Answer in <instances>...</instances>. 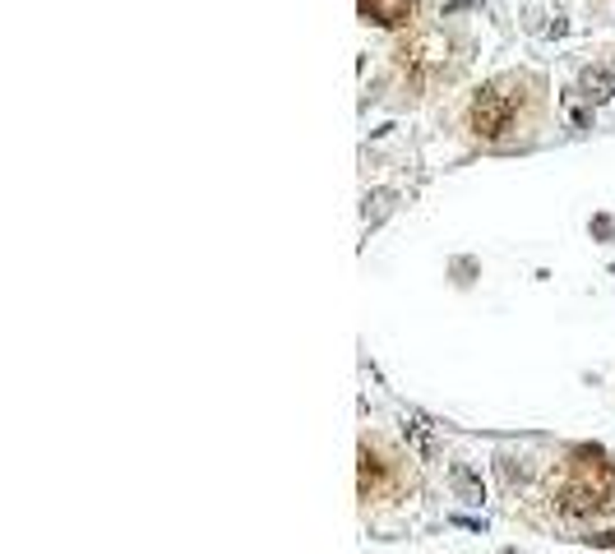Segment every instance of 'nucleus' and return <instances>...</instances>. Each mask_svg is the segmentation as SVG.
Instances as JSON below:
<instances>
[{"label":"nucleus","mask_w":615,"mask_h":554,"mask_svg":"<svg viewBox=\"0 0 615 554\" xmlns=\"http://www.w3.org/2000/svg\"><path fill=\"white\" fill-rule=\"evenodd\" d=\"M398 55H403V70H408V74H425V70H440V65H444L449 42H444L440 33H421V38H412Z\"/></svg>","instance_id":"7ed1b4c3"},{"label":"nucleus","mask_w":615,"mask_h":554,"mask_svg":"<svg viewBox=\"0 0 615 554\" xmlns=\"http://www.w3.org/2000/svg\"><path fill=\"white\" fill-rule=\"evenodd\" d=\"M611 494V466L602 457H583L578 471L560 485V508L569 517H583V513H597Z\"/></svg>","instance_id":"f03ea898"},{"label":"nucleus","mask_w":615,"mask_h":554,"mask_svg":"<svg viewBox=\"0 0 615 554\" xmlns=\"http://www.w3.org/2000/svg\"><path fill=\"white\" fill-rule=\"evenodd\" d=\"M449 485H453V494H459L463 504H481V499H486V490H481V476H476L472 466H463V462L449 466Z\"/></svg>","instance_id":"39448f33"},{"label":"nucleus","mask_w":615,"mask_h":554,"mask_svg":"<svg viewBox=\"0 0 615 554\" xmlns=\"http://www.w3.org/2000/svg\"><path fill=\"white\" fill-rule=\"evenodd\" d=\"M578 93L587 97V102H611L615 97V61H602V65H587L583 74H578Z\"/></svg>","instance_id":"20e7f679"},{"label":"nucleus","mask_w":615,"mask_h":554,"mask_svg":"<svg viewBox=\"0 0 615 554\" xmlns=\"http://www.w3.org/2000/svg\"><path fill=\"white\" fill-rule=\"evenodd\" d=\"M403 434H412V443H417V453L421 457H431V449H435V434H431V425H425V416H408V425H403Z\"/></svg>","instance_id":"423d86ee"},{"label":"nucleus","mask_w":615,"mask_h":554,"mask_svg":"<svg viewBox=\"0 0 615 554\" xmlns=\"http://www.w3.org/2000/svg\"><path fill=\"white\" fill-rule=\"evenodd\" d=\"M518 83L514 79H491L486 88H476L472 106H468V125L476 138H504L514 130V116H518Z\"/></svg>","instance_id":"f257e3e1"}]
</instances>
